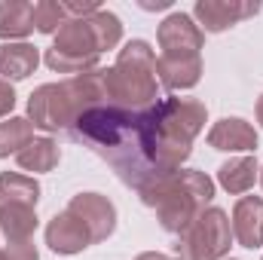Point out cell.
<instances>
[{"instance_id":"484cf974","label":"cell","mask_w":263,"mask_h":260,"mask_svg":"<svg viewBox=\"0 0 263 260\" xmlns=\"http://www.w3.org/2000/svg\"><path fill=\"white\" fill-rule=\"evenodd\" d=\"M260 184H263V172H260Z\"/></svg>"},{"instance_id":"9c48e42d","label":"cell","mask_w":263,"mask_h":260,"mask_svg":"<svg viewBox=\"0 0 263 260\" xmlns=\"http://www.w3.org/2000/svg\"><path fill=\"white\" fill-rule=\"evenodd\" d=\"M46 245L52 251H59V254H77V251L89 248L92 239H89V230L83 227V220L73 211L65 208L62 214H55L49 220V227H46Z\"/></svg>"},{"instance_id":"4fadbf2b","label":"cell","mask_w":263,"mask_h":260,"mask_svg":"<svg viewBox=\"0 0 263 260\" xmlns=\"http://www.w3.org/2000/svg\"><path fill=\"white\" fill-rule=\"evenodd\" d=\"M40 65V55L31 43H3L0 46V77L9 80H25Z\"/></svg>"},{"instance_id":"7402d4cb","label":"cell","mask_w":263,"mask_h":260,"mask_svg":"<svg viewBox=\"0 0 263 260\" xmlns=\"http://www.w3.org/2000/svg\"><path fill=\"white\" fill-rule=\"evenodd\" d=\"M3 260H37V248L31 242H9L3 251Z\"/></svg>"},{"instance_id":"3957f363","label":"cell","mask_w":263,"mask_h":260,"mask_svg":"<svg viewBox=\"0 0 263 260\" xmlns=\"http://www.w3.org/2000/svg\"><path fill=\"white\" fill-rule=\"evenodd\" d=\"M211 196H214V181L196 169L175 172V175L141 190L144 205H150L156 211L162 230H168V233H184L205 211Z\"/></svg>"},{"instance_id":"ba28073f","label":"cell","mask_w":263,"mask_h":260,"mask_svg":"<svg viewBox=\"0 0 263 260\" xmlns=\"http://www.w3.org/2000/svg\"><path fill=\"white\" fill-rule=\"evenodd\" d=\"M67 211H73L83 220V227L89 230L92 245L104 242L114 233V227H117V208H114V202L107 196H101V193H77L70 199Z\"/></svg>"},{"instance_id":"277c9868","label":"cell","mask_w":263,"mask_h":260,"mask_svg":"<svg viewBox=\"0 0 263 260\" xmlns=\"http://www.w3.org/2000/svg\"><path fill=\"white\" fill-rule=\"evenodd\" d=\"M104 73L107 104L123 110H147L156 104V55L150 43L132 40L120 52L117 65Z\"/></svg>"},{"instance_id":"5b68a950","label":"cell","mask_w":263,"mask_h":260,"mask_svg":"<svg viewBox=\"0 0 263 260\" xmlns=\"http://www.w3.org/2000/svg\"><path fill=\"white\" fill-rule=\"evenodd\" d=\"M233 245V227L220 208H205L196 220L178 233V260H223Z\"/></svg>"},{"instance_id":"d4e9b609","label":"cell","mask_w":263,"mask_h":260,"mask_svg":"<svg viewBox=\"0 0 263 260\" xmlns=\"http://www.w3.org/2000/svg\"><path fill=\"white\" fill-rule=\"evenodd\" d=\"M257 123L263 126V95H260V101H257Z\"/></svg>"},{"instance_id":"8992f818","label":"cell","mask_w":263,"mask_h":260,"mask_svg":"<svg viewBox=\"0 0 263 260\" xmlns=\"http://www.w3.org/2000/svg\"><path fill=\"white\" fill-rule=\"evenodd\" d=\"M159 59H199L202 28L193 25L190 15L175 12L159 25Z\"/></svg>"},{"instance_id":"603a6c76","label":"cell","mask_w":263,"mask_h":260,"mask_svg":"<svg viewBox=\"0 0 263 260\" xmlns=\"http://www.w3.org/2000/svg\"><path fill=\"white\" fill-rule=\"evenodd\" d=\"M12 104H15V92H12V86L0 77V117H6V114L12 110Z\"/></svg>"},{"instance_id":"9a60e30c","label":"cell","mask_w":263,"mask_h":260,"mask_svg":"<svg viewBox=\"0 0 263 260\" xmlns=\"http://www.w3.org/2000/svg\"><path fill=\"white\" fill-rule=\"evenodd\" d=\"M257 159L254 156H236L217 169V181L227 193H248L257 181Z\"/></svg>"},{"instance_id":"ffe728a7","label":"cell","mask_w":263,"mask_h":260,"mask_svg":"<svg viewBox=\"0 0 263 260\" xmlns=\"http://www.w3.org/2000/svg\"><path fill=\"white\" fill-rule=\"evenodd\" d=\"M31 141H34V123L18 120V117H12V120L0 123V159H3V156H9V153H15V156H18Z\"/></svg>"},{"instance_id":"44dd1931","label":"cell","mask_w":263,"mask_h":260,"mask_svg":"<svg viewBox=\"0 0 263 260\" xmlns=\"http://www.w3.org/2000/svg\"><path fill=\"white\" fill-rule=\"evenodd\" d=\"M65 22H67V6L65 3H55V0L34 3V28H37L40 34H52L55 28L62 31Z\"/></svg>"},{"instance_id":"52a82bcc","label":"cell","mask_w":263,"mask_h":260,"mask_svg":"<svg viewBox=\"0 0 263 260\" xmlns=\"http://www.w3.org/2000/svg\"><path fill=\"white\" fill-rule=\"evenodd\" d=\"M156 117L168 135L193 144V138L205 126V104L193 98H165V101H156Z\"/></svg>"},{"instance_id":"5bb4252c","label":"cell","mask_w":263,"mask_h":260,"mask_svg":"<svg viewBox=\"0 0 263 260\" xmlns=\"http://www.w3.org/2000/svg\"><path fill=\"white\" fill-rule=\"evenodd\" d=\"M0 230L6 242H31L37 230V205H6L0 208Z\"/></svg>"},{"instance_id":"2e32d148","label":"cell","mask_w":263,"mask_h":260,"mask_svg":"<svg viewBox=\"0 0 263 260\" xmlns=\"http://www.w3.org/2000/svg\"><path fill=\"white\" fill-rule=\"evenodd\" d=\"M156 73L165 89H190L199 83L202 59H156Z\"/></svg>"},{"instance_id":"cb8c5ba5","label":"cell","mask_w":263,"mask_h":260,"mask_svg":"<svg viewBox=\"0 0 263 260\" xmlns=\"http://www.w3.org/2000/svg\"><path fill=\"white\" fill-rule=\"evenodd\" d=\"M135 260H175V257H165V254H156V251H147V254H138Z\"/></svg>"},{"instance_id":"4316f807","label":"cell","mask_w":263,"mask_h":260,"mask_svg":"<svg viewBox=\"0 0 263 260\" xmlns=\"http://www.w3.org/2000/svg\"><path fill=\"white\" fill-rule=\"evenodd\" d=\"M0 260H3V251H0Z\"/></svg>"},{"instance_id":"6da1fadb","label":"cell","mask_w":263,"mask_h":260,"mask_svg":"<svg viewBox=\"0 0 263 260\" xmlns=\"http://www.w3.org/2000/svg\"><path fill=\"white\" fill-rule=\"evenodd\" d=\"M123 37V25L114 12L95 9L83 18H67L46 49V65L59 73H86L92 70L104 49H114Z\"/></svg>"},{"instance_id":"7a4b0ae2","label":"cell","mask_w":263,"mask_h":260,"mask_svg":"<svg viewBox=\"0 0 263 260\" xmlns=\"http://www.w3.org/2000/svg\"><path fill=\"white\" fill-rule=\"evenodd\" d=\"M98 104H107L104 73L101 70H86V73H77L65 83L40 86L28 101V114H31L37 129L70 135L77 120L86 110L98 107Z\"/></svg>"},{"instance_id":"8fae6325","label":"cell","mask_w":263,"mask_h":260,"mask_svg":"<svg viewBox=\"0 0 263 260\" xmlns=\"http://www.w3.org/2000/svg\"><path fill=\"white\" fill-rule=\"evenodd\" d=\"M233 236L242 248H260L263 245V199L260 196H242L233 208Z\"/></svg>"},{"instance_id":"83f0119b","label":"cell","mask_w":263,"mask_h":260,"mask_svg":"<svg viewBox=\"0 0 263 260\" xmlns=\"http://www.w3.org/2000/svg\"><path fill=\"white\" fill-rule=\"evenodd\" d=\"M230 260H233V257H230Z\"/></svg>"},{"instance_id":"d6986e66","label":"cell","mask_w":263,"mask_h":260,"mask_svg":"<svg viewBox=\"0 0 263 260\" xmlns=\"http://www.w3.org/2000/svg\"><path fill=\"white\" fill-rule=\"evenodd\" d=\"M34 31V3H0V37H28Z\"/></svg>"},{"instance_id":"30bf717a","label":"cell","mask_w":263,"mask_h":260,"mask_svg":"<svg viewBox=\"0 0 263 260\" xmlns=\"http://www.w3.org/2000/svg\"><path fill=\"white\" fill-rule=\"evenodd\" d=\"M260 6L257 3H233V0H202L196 3V18L202 22V31L217 34L227 31L233 25H239L242 18L254 15Z\"/></svg>"},{"instance_id":"7c38bea8","label":"cell","mask_w":263,"mask_h":260,"mask_svg":"<svg viewBox=\"0 0 263 260\" xmlns=\"http://www.w3.org/2000/svg\"><path fill=\"white\" fill-rule=\"evenodd\" d=\"M208 144H211L214 150H230V153L254 150V147H257V132L251 129L245 120L230 117V120H220V123L211 126V132H208Z\"/></svg>"},{"instance_id":"ac0fdd59","label":"cell","mask_w":263,"mask_h":260,"mask_svg":"<svg viewBox=\"0 0 263 260\" xmlns=\"http://www.w3.org/2000/svg\"><path fill=\"white\" fill-rule=\"evenodd\" d=\"M40 202V184L34 178H25L18 172L0 175V208L6 205H37Z\"/></svg>"},{"instance_id":"e0dca14e","label":"cell","mask_w":263,"mask_h":260,"mask_svg":"<svg viewBox=\"0 0 263 260\" xmlns=\"http://www.w3.org/2000/svg\"><path fill=\"white\" fill-rule=\"evenodd\" d=\"M18 169L22 172H52L55 165H59V159H62V150H59V144L52 141V138H34L18 156Z\"/></svg>"}]
</instances>
